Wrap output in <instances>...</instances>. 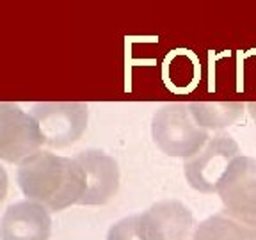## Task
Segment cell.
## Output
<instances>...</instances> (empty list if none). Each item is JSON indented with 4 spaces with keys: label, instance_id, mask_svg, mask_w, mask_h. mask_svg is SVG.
<instances>
[{
    "label": "cell",
    "instance_id": "1",
    "mask_svg": "<svg viewBox=\"0 0 256 240\" xmlns=\"http://www.w3.org/2000/svg\"><path fill=\"white\" fill-rule=\"evenodd\" d=\"M16 182L28 201L40 203L48 212H60L78 204L86 192V176L75 158L40 152L24 160Z\"/></svg>",
    "mask_w": 256,
    "mask_h": 240
},
{
    "label": "cell",
    "instance_id": "2",
    "mask_svg": "<svg viewBox=\"0 0 256 240\" xmlns=\"http://www.w3.org/2000/svg\"><path fill=\"white\" fill-rule=\"evenodd\" d=\"M152 136L156 148L169 156L190 158L210 140L208 130L194 121L188 104H166L155 112Z\"/></svg>",
    "mask_w": 256,
    "mask_h": 240
},
{
    "label": "cell",
    "instance_id": "3",
    "mask_svg": "<svg viewBox=\"0 0 256 240\" xmlns=\"http://www.w3.org/2000/svg\"><path fill=\"white\" fill-rule=\"evenodd\" d=\"M44 144L38 120L14 104H0V158L9 164H22Z\"/></svg>",
    "mask_w": 256,
    "mask_h": 240
},
{
    "label": "cell",
    "instance_id": "4",
    "mask_svg": "<svg viewBox=\"0 0 256 240\" xmlns=\"http://www.w3.org/2000/svg\"><path fill=\"white\" fill-rule=\"evenodd\" d=\"M217 194L224 212L256 228V158L236 156L220 178Z\"/></svg>",
    "mask_w": 256,
    "mask_h": 240
},
{
    "label": "cell",
    "instance_id": "5",
    "mask_svg": "<svg viewBox=\"0 0 256 240\" xmlns=\"http://www.w3.org/2000/svg\"><path fill=\"white\" fill-rule=\"evenodd\" d=\"M236 156H240V148L232 136H214L200 153L185 160L184 172L188 185L203 194L217 192L220 178Z\"/></svg>",
    "mask_w": 256,
    "mask_h": 240
},
{
    "label": "cell",
    "instance_id": "6",
    "mask_svg": "<svg viewBox=\"0 0 256 240\" xmlns=\"http://www.w3.org/2000/svg\"><path fill=\"white\" fill-rule=\"evenodd\" d=\"M44 144L66 148L76 142L88 128V105L82 102H43L32 105Z\"/></svg>",
    "mask_w": 256,
    "mask_h": 240
},
{
    "label": "cell",
    "instance_id": "7",
    "mask_svg": "<svg viewBox=\"0 0 256 240\" xmlns=\"http://www.w3.org/2000/svg\"><path fill=\"white\" fill-rule=\"evenodd\" d=\"M190 208L178 200H164L139 214V233L142 240H192Z\"/></svg>",
    "mask_w": 256,
    "mask_h": 240
},
{
    "label": "cell",
    "instance_id": "8",
    "mask_svg": "<svg viewBox=\"0 0 256 240\" xmlns=\"http://www.w3.org/2000/svg\"><path fill=\"white\" fill-rule=\"evenodd\" d=\"M86 176V192L78 204H105L118 194L120 166L100 150H86L75 156Z\"/></svg>",
    "mask_w": 256,
    "mask_h": 240
},
{
    "label": "cell",
    "instance_id": "9",
    "mask_svg": "<svg viewBox=\"0 0 256 240\" xmlns=\"http://www.w3.org/2000/svg\"><path fill=\"white\" fill-rule=\"evenodd\" d=\"M50 232V212L34 201L25 200L12 203L2 217V240H48Z\"/></svg>",
    "mask_w": 256,
    "mask_h": 240
},
{
    "label": "cell",
    "instance_id": "10",
    "mask_svg": "<svg viewBox=\"0 0 256 240\" xmlns=\"http://www.w3.org/2000/svg\"><path fill=\"white\" fill-rule=\"evenodd\" d=\"M192 240H256V228L222 210L201 220L194 228Z\"/></svg>",
    "mask_w": 256,
    "mask_h": 240
},
{
    "label": "cell",
    "instance_id": "11",
    "mask_svg": "<svg viewBox=\"0 0 256 240\" xmlns=\"http://www.w3.org/2000/svg\"><path fill=\"white\" fill-rule=\"evenodd\" d=\"M244 104L238 102H192L190 114L204 130H222L233 124L244 112Z\"/></svg>",
    "mask_w": 256,
    "mask_h": 240
},
{
    "label": "cell",
    "instance_id": "12",
    "mask_svg": "<svg viewBox=\"0 0 256 240\" xmlns=\"http://www.w3.org/2000/svg\"><path fill=\"white\" fill-rule=\"evenodd\" d=\"M107 240H142L139 233V214L128 216L108 228Z\"/></svg>",
    "mask_w": 256,
    "mask_h": 240
},
{
    "label": "cell",
    "instance_id": "13",
    "mask_svg": "<svg viewBox=\"0 0 256 240\" xmlns=\"http://www.w3.org/2000/svg\"><path fill=\"white\" fill-rule=\"evenodd\" d=\"M248 108H249V114H251V118L256 121V102H252V104H249V105H248Z\"/></svg>",
    "mask_w": 256,
    "mask_h": 240
}]
</instances>
